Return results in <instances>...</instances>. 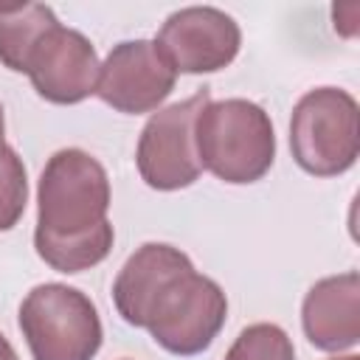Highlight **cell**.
<instances>
[{"label": "cell", "instance_id": "18", "mask_svg": "<svg viewBox=\"0 0 360 360\" xmlns=\"http://www.w3.org/2000/svg\"><path fill=\"white\" fill-rule=\"evenodd\" d=\"M0 143H3V107H0Z\"/></svg>", "mask_w": 360, "mask_h": 360}, {"label": "cell", "instance_id": "1", "mask_svg": "<svg viewBox=\"0 0 360 360\" xmlns=\"http://www.w3.org/2000/svg\"><path fill=\"white\" fill-rule=\"evenodd\" d=\"M200 166L225 183H253L276 158L270 115L248 98L208 101L194 121Z\"/></svg>", "mask_w": 360, "mask_h": 360}, {"label": "cell", "instance_id": "6", "mask_svg": "<svg viewBox=\"0 0 360 360\" xmlns=\"http://www.w3.org/2000/svg\"><path fill=\"white\" fill-rule=\"evenodd\" d=\"M208 101V90L202 87L191 98L177 101L149 118L138 141V172L146 186L174 191L200 177L202 166L194 143V121Z\"/></svg>", "mask_w": 360, "mask_h": 360}, {"label": "cell", "instance_id": "7", "mask_svg": "<svg viewBox=\"0 0 360 360\" xmlns=\"http://www.w3.org/2000/svg\"><path fill=\"white\" fill-rule=\"evenodd\" d=\"M239 42L242 34L233 17L211 6H191L163 22L155 45L174 73H214L236 56Z\"/></svg>", "mask_w": 360, "mask_h": 360}, {"label": "cell", "instance_id": "5", "mask_svg": "<svg viewBox=\"0 0 360 360\" xmlns=\"http://www.w3.org/2000/svg\"><path fill=\"white\" fill-rule=\"evenodd\" d=\"M228 315L217 281L188 270L174 278L149 309L146 329L172 354H197L211 346Z\"/></svg>", "mask_w": 360, "mask_h": 360}, {"label": "cell", "instance_id": "15", "mask_svg": "<svg viewBox=\"0 0 360 360\" xmlns=\"http://www.w3.org/2000/svg\"><path fill=\"white\" fill-rule=\"evenodd\" d=\"M25 197H28L25 166L11 146L0 143V231L17 225V219L25 211Z\"/></svg>", "mask_w": 360, "mask_h": 360}, {"label": "cell", "instance_id": "4", "mask_svg": "<svg viewBox=\"0 0 360 360\" xmlns=\"http://www.w3.org/2000/svg\"><path fill=\"white\" fill-rule=\"evenodd\" d=\"M20 329L34 360H90L101 346L93 301L65 284L34 287L20 307Z\"/></svg>", "mask_w": 360, "mask_h": 360}, {"label": "cell", "instance_id": "12", "mask_svg": "<svg viewBox=\"0 0 360 360\" xmlns=\"http://www.w3.org/2000/svg\"><path fill=\"white\" fill-rule=\"evenodd\" d=\"M56 17L39 3H0V62L11 70H28L37 45L56 28Z\"/></svg>", "mask_w": 360, "mask_h": 360}, {"label": "cell", "instance_id": "14", "mask_svg": "<svg viewBox=\"0 0 360 360\" xmlns=\"http://www.w3.org/2000/svg\"><path fill=\"white\" fill-rule=\"evenodd\" d=\"M225 360H295V349L281 326L253 323L239 332Z\"/></svg>", "mask_w": 360, "mask_h": 360}, {"label": "cell", "instance_id": "13", "mask_svg": "<svg viewBox=\"0 0 360 360\" xmlns=\"http://www.w3.org/2000/svg\"><path fill=\"white\" fill-rule=\"evenodd\" d=\"M34 245H37V253L53 270L79 273V270H87V267L98 264L110 253V248H112V225L104 219L93 231L76 233V236H42V233H34Z\"/></svg>", "mask_w": 360, "mask_h": 360}, {"label": "cell", "instance_id": "17", "mask_svg": "<svg viewBox=\"0 0 360 360\" xmlns=\"http://www.w3.org/2000/svg\"><path fill=\"white\" fill-rule=\"evenodd\" d=\"M332 360H360L357 354H343V357H332Z\"/></svg>", "mask_w": 360, "mask_h": 360}, {"label": "cell", "instance_id": "9", "mask_svg": "<svg viewBox=\"0 0 360 360\" xmlns=\"http://www.w3.org/2000/svg\"><path fill=\"white\" fill-rule=\"evenodd\" d=\"M98 68L101 65L90 39L73 28L56 25L37 45L25 73L42 98L53 104H76L96 93Z\"/></svg>", "mask_w": 360, "mask_h": 360}, {"label": "cell", "instance_id": "2", "mask_svg": "<svg viewBox=\"0 0 360 360\" xmlns=\"http://www.w3.org/2000/svg\"><path fill=\"white\" fill-rule=\"evenodd\" d=\"M290 149L298 166L318 177L352 169L360 152L357 101L338 87L309 90L292 110Z\"/></svg>", "mask_w": 360, "mask_h": 360}, {"label": "cell", "instance_id": "8", "mask_svg": "<svg viewBox=\"0 0 360 360\" xmlns=\"http://www.w3.org/2000/svg\"><path fill=\"white\" fill-rule=\"evenodd\" d=\"M174 68L149 39L115 45L98 68L96 93L121 112L155 110L174 87Z\"/></svg>", "mask_w": 360, "mask_h": 360}, {"label": "cell", "instance_id": "16", "mask_svg": "<svg viewBox=\"0 0 360 360\" xmlns=\"http://www.w3.org/2000/svg\"><path fill=\"white\" fill-rule=\"evenodd\" d=\"M0 360H17V352L11 349V343L0 335Z\"/></svg>", "mask_w": 360, "mask_h": 360}, {"label": "cell", "instance_id": "10", "mask_svg": "<svg viewBox=\"0 0 360 360\" xmlns=\"http://www.w3.org/2000/svg\"><path fill=\"white\" fill-rule=\"evenodd\" d=\"M194 270L188 256L172 245L149 242L141 250H135L127 264L121 267L115 284H112V298L115 309L121 318L132 326H146L149 309L160 298V292L180 278L183 273Z\"/></svg>", "mask_w": 360, "mask_h": 360}, {"label": "cell", "instance_id": "3", "mask_svg": "<svg viewBox=\"0 0 360 360\" xmlns=\"http://www.w3.org/2000/svg\"><path fill=\"white\" fill-rule=\"evenodd\" d=\"M110 208V180L104 166L82 149L56 152L39 177L37 233L76 236L101 225Z\"/></svg>", "mask_w": 360, "mask_h": 360}, {"label": "cell", "instance_id": "11", "mask_svg": "<svg viewBox=\"0 0 360 360\" xmlns=\"http://www.w3.org/2000/svg\"><path fill=\"white\" fill-rule=\"evenodd\" d=\"M304 332L323 352H343L360 338V276L354 270L321 278L304 298Z\"/></svg>", "mask_w": 360, "mask_h": 360}]
</instances>
